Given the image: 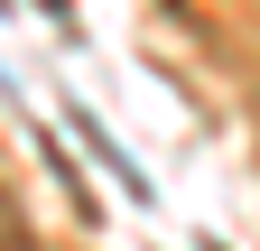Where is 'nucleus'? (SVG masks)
Segmentation results:
<instances>
[{
	"mask_svg": "<svg viewBox=\"0 0 260 251\" xmlns=\"http://www.w3.org/2000/svg\"><path fill=\"white\" fill-rule=\"evenodd\" d=\"M0 251H47L38 224H28V205H19V186H0Z\"/></svg>",
	"mask_w": 260,
	"mask_h": 251,
	"instance_id": "obj_1",
	"label": "nucleus"
}]
</instances>
